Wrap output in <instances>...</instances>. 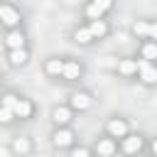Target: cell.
Here are the masks:
<instances>
[{"mask_svg": "<svg viewBox=\"0 0 157 157\" xmlns=\"http://www.w3.org/2000/svg\"><path fill=\"white\" fill-rule=\"evenodd\" d=\"M152 155H157V137L152 140Z\"/></svg>", "mask_w": 157, "mask_h": 157, "instance_id": "obj_23", "label": "cell"}, {"mask_svg": "<svg viewBox=\"0 0 157 157\" xmlns=\"http://www.w3.org/2000/svg\"><path fill=\"white\" fill-rule=\"evenodd\" d=\"M113 7V0H88L86 10H83V17L91 22V20H103V15Z\"/></svg>", "mask_w": 157, "mask_h": 157, "instance_id": "obj_1", "label": "cell"}, {"mask_svg": "<svg viewBox=\"0 0 157 157\" xmlns=\"http://www.w3.org/2000/svg\"><path fill=\"white\" fill-rule=\"evenodd\" d=\"M105 130H108L110 137H120V140H123V137L130 132V125H128L125 118H110L108 125H105Z\"/></svg>", "mask_w": 157, "mask_h": 157, "instance_id": "obj_5", "label": "cell"}, {"mask_svg": "<svg viewBox=\"0 0 157 157\" xmlns=\"http://www.w3.org/2000/svg\"><path fill=\"white\" fill-rule=\"evenodd\" d=\"M64 61H66V59H56V56H54V59H47L44 71H47L49 76H56V78H59V76L64 74Z\"/></svg>", "mask_w": 157, "mask_h": 157, "instance_id": "obj_17", "label": "cell"}, {"mask_svg": "<svg viewBox=\"0 0 157 157\" xmlns=\"http://www.w3.org/2000/svg\"><path fill=\"white\" fill-rule=\"evenodd\" d=\"M74 42H76V44H83V47H86V44H91V42H93V37H91L88 27H78V29L74 32Z\"/></svg>", "mask_w": 157, "mask_h": 157, "instance_id": "obj_20", "label": "cell"}, {"mask_svg": "<svg viewBox=\"0 0 157 157\" xmlns=\"http://www.w3.org/2000/svg\"><path fill=\"white\" fill-rule=\"evenodd\" d=\"M115 69L120 76H132V74H137V59H120L115 64Z\"/></svg>", "mask_w": 157, "mask_h": 157, "instance_id": "obj_16", "label": "cell"}, {"mask_svg": "<svg viewBox=\"0 0 157 157\" xmlns=\"http://www.w3.org/2000/svg\"><path fill=\"white\" fill-rule=\"evenodd\" d=\"M0 22L10 29H17L20 27V12L12 5H0Z\"/></svg>", "mask_w": 157, "mask_h": 157, "instance_id": "obj_6", "label": "cell"}, {"mask_svg": "<svg viewBox=\"0 0 157 157\" xmlns=\"http://www.w3.org/2000/svg\"><path fill=\"white\" fill-rule=\"evenodd\" d=\"M137 76L145 86H152L157 83V66L155 61H147V59H137Z\"/></svg>", "mask_w": 157, "mask_h": 157, "instance_id": "obj_2", "label": "cell"}, {"mask_svg": "<svg viewBox=\"0 0 157 157\" xmlns=\"http://www.w3.org/2000/svg\"><path fill=\"white\" fill-rule=\"evenodd\" d=\"M69 157H91V150L88 147H74Z\"/></svg>", "mask_w": 157, "mask_h": 157, "instance_id": "obj_22", "label": "cell"}, {"mask_svg": "<svg viewBox=\"0 0 157 157\" xmlns=\"http://www.w3.org/2000/svg\"><path fill=\"white\" fill-rule=\"evenodd\" d=\"M152 157H157V155H152Z\"/></svg>", "mask_w": 157, "mask_h": 157, "instance_id": "obj_25", "label": "cell"}, {"mask_svg": "<svg viewBox=\"0 0 157 157\" xmlns=\"http://www.w3.org/2000/svg\"><path fill=\"white\" fill-rule=\"evenodd\" d=\"M32 113H34V103H32L29 98L17 96V101H15V105H12V115H15V118L27 120V118H32Z\"/></svg>", "mask_w": 157, "mask_h": 157, "instance_id": "obj_4", "label": "cell"}, {"mask_svg": "<svg viewBox=\"0 0 157 157\" xmlns=\"http://www.w3.org/2000/svg\"><path fill=\"white\" fill-rule=\"evenodd\" d=\"M0 83H2V76H0Z\"/></svg>", "mask_w": 157, "mask_h": 157, "instance_id": "obj_24", "label": "cell"}, {"mask_svg": "<svg viewBox=\"0 0 157 157\" xmlns=\"http://www.w3.org/2000/svg\"><path fill=\"white\" fill-rule=\"evenodd\" d=\"M142 147H145V140H142L140 135H130V132L123 137V145H120V150H123L125 155H137Z\"/></svg>", "mask_w": 157, "mask_h": 157, "instance_id": "obj_9", "label": "cell"}, {"mask_svg": "<svg viewBox=\"0 0 157 157\" xmlns=\"http://www.w3.org/2000/svg\"><path fill=\"white\" fill-rule=\"evenodd\" d=\"M52 120H54L59 128H66V125L71 123V108H66V105H56V108L52 110Z\"/></svg>", "mask_w": 157, "mask_h": 157, "instance_id": "obj_13", "label": "cell"}, {"mask_svg": "<svg viewBox=\"0 0 157 157\" xmlns=\"http://www.w3.org/2000/svg\"><path fill=\"white\" fill-rule=\"evenodd\" d=\"M132 32L137 37H145V39H155L157 42V22H147V20H137L132 25Z\"/></svg>", "mask_w": 157, "mask_h": 157, "instance_id": "obj_7", "label": "cell"}, {"mask_svg": "<svg viewBox=\"0 0 157 157\" xmlns=\"http://www.w3.org/2000/svg\"><path fill=\"white\" fill-rule=\"evenodd\" d=\"M74 140H76V135H74V130L66 125V128H59L54 135H52V142H54V147H71L74 145Z\"/></svg>", "mask_w": 157, "mask_h": 157, "instance_id": "obj_8", "label": "cell"}, {"mask_svg": "<svg viewBox=\"0 0 157 157\" xmlns=\"http://www.w3.org/2000/svg\"><path fill=\"white\" fill-rule=\"evenodd\" d=\"M5 44H7V49H22L25 47V34L20 29H10L7 37H5Z\"/></svg>", "mask_w": 157, "mask_h": 157, "instance_id": "obj_15", "label": "cell"}, {"mask_svg": "<svg viewBox=\"0 0 157 157\" xmlns=\"http://www.w3.org/2000/svg\"><path fill=\"white\" fill-rule=\"evenodd\" d=\"M81 74H83V66H81L78 61H74V59H66V61H64V74H61V78L76 81Z\"/></svg>", "mask_w": 157, "mask_h": 157, "instance_id": "obj_12", "label": "cell"}, {"mask_svg": "<svg viewBox=\"0 0 157 157\" xmlns=\"http://www.w3.org/2000/svg\"><path fill=\"white\" fill-rule=\"evenodd\" d=\"M86 27H88V32H91V37H93V39H105V37H108V32H110V27H108V22H105V20H91Z\"/></svg>", "mask_w": 157, "mask_h": 157, "instance_id": "obj_10", "label": "cell"}, {"mask_svg": "<svg viewBox=\"0 0 157 157\" xmlns=\"http://www.w3.org/2000/svg\"><path fill=\"white\" fill-rule=\"evenodd\" d=\"M93 105V98H91V93H86V91H78V93H74L71 96V110H88Z\"/></svg>", "mask_w": 157, "mask_h": 157, "instance_id": "obj_11", "label": "cell"}, {"mask_svg": "<svg viewBox=\"0 0 157 157\" xmlns=\"http://www.w3.org/2000/svg\"><path fill=\"white\" fill-rule=\"evenodd\" d=\"M27 59H29L27 47H22V49H10V54H7L10 66H25V64H27Z\"/></svg>", "mask_w": 157, "mask_h": 157, "instance_id": "obj_14", "label": "cell"}, {"mask_svg": "<svg viewBox=\"0 0 157 157\" xmlns=\"http://www.w3.org/2000/svg\"><path fill=\"white\" fill-rule=\"evenodd\" d=\"M29 150H32V140H29V137H15V140H12V152H17L20 157L27 155Z\"/></svg>", "mask_w": 157, "mask_h": 157, "instance_id": "obj_19", "label": "cell"}, {"mask_svg": "<svg viewBox=\"0 0 157 157\" xmlns=\"http://www.w3.org/2000/svg\"><path fill=\"white\" fill-rule=\"evenodd\" d=\"M12 120H15L12 110H7V108H2V105H0V123H2V125H7V123H12Z\"/></svg>", "mask_w": 157, "mask_h": 157, "instance_id": "obj_21", "label": "cell"}, {"mask_svg": "<svg viewBox=\"0 0 157 157\" xmlns=\"http://www.w3.org/2000/svg\"><path fill=\"white\" fill-rule=\"evenodd\" d=\"M140 59H147V61H155L157 59V42L155 39H147V42H142V47H140Z\"/></svg>", "mask_w": 157, "mask_h": 157, "instance_id": "obj_18", "label": "cell"}, {"mask_svg": "<svg viewBox=\"0 0 157 157\" xmlns=\"http://www.w3.org/2000/svg\"><path fill=\"white\" fill-rule=\"evenodd\" d=\"M93 150H96V155L98 157H113L115 155V150H118V142H115V137H98L96 140V145H93Z\"/></svg>", "mask_w": 157, "mask_h": 157, "instance_id": "obj_3", "label": "cell"}]
</instances>
